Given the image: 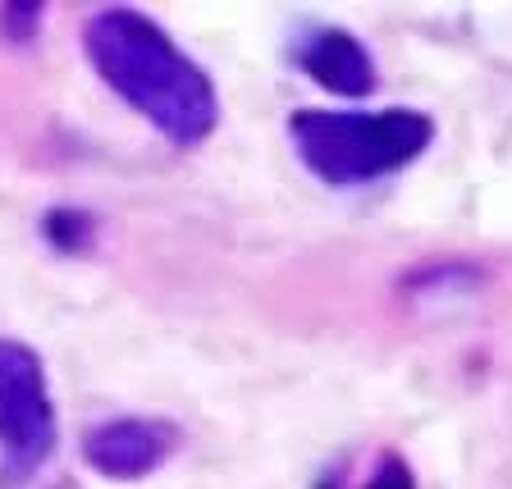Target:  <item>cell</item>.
I'll return each instance as SVG.
<instances>
[{
	"mask_svg": "<svg viewBox=\"0 0 512 489\" xmlns=\"http://www.w3.org/2000/svg\"><path fill=\"white\" fill-rule=\"evenodd\" d=\"M37 23H42V5H5L0 10V28H5L10 42H28Z\"/></svg>",
	"mask_w": 512,
	"mask_h": 489,
	"instance_id": "8",
	"label": "cell"
},
{
	"mask_svg": "<svg viewBox=\"0 0 512 489\" xmlns=\"http://www.w3.org/2000/svg\"><path fill=\"white\" fill-rule=\"evenodd\" d=\"M179 448V430L156 416H119L87 430L83 458L96 476L106 480H142L170 462Z\"/></svg>",
	"mask_w": 512,
	"mask_h": 489,
	"instance_id": "4",
	"label": "cell"
},
{
	"mask_svg": "<svg viewBox=\"0 0 512 489\" xmlns=\"http://www.w3.org/2000/svg\"><path fill=\"white\" fill-rule=\"evenodd\" d=\"M46 234H51V243H60L64 252H74V247L87 243L92 224H87L83 211H51L46 215Z\"/></svg>",
	"mask_w": 512,
	"mask_h": 489,
	"instance_id": "7",
	"label": "cell"
},
{
	"mask_svg": "<svg viewBox=\"0 0 512 489\" xmlns=\"http://www.w3.org/2000/svg\"><path fill=\"white\" fill-rule=\"evenodd\" d=\"M330 489H416V480H412V471H407V462L403 458H394V453H384L380 462L371 467V476L366 480H352V485H330Z\"/></svg>",
	"mask_w": 512,
	"mask_h": 489,
	"instance_id": "6",
	"label": "cell"
},
{
	"mask_svg": "<svg viewBox=\"0 0 512 489\" xmlns=\"http://www.w3.org/2000/svg\"><path fill=\"white\" fill-rule=\"evenodd\" d=\"M60 444L55 398L42 357L19 339H0V467L28 480L51 462Z\"/></svg>",
	"mask_w": 512,
	"mask_h": 489,
	"instance_id": "3",
	"label": "cell"
},
{
	"mask_svg": "<svg viewBox=\"0 0 512 489\" xmlns=\"http://www.w3.org/2000/svg\"><path fill=\"white\" fill-rule=\"evenodd\" d=\"M298 69L311 78L316 87L343 96V101H362L375 92V60L352 32L343 28H316L293 46Z\"/></svg>",
	"mask_w": 512,
	"mask_h": 489,
	"instance_id": "5",
	"label": "cell"
},
{
	"mask_svg": "<svg viewBox=\"0 0 512 489\" xmlns=\"http://www.w3.org/2000/svg\"><path fill=\"white\" fill-rule=\"evenodd\" d=\"M298 160L330 188H366L407 170L435 142V119L421 110H298L288 119Z\"/></svg>",
	"mask_w": 512,
	"mask_h": 489,
	"instance_id": "2",
	"label": "cell"
},
{
	"mask_svg": "<svg viewBox=\"0 0 512 489\" xmlns=\"http://www.w3.org/2000/svg\"><path fill=\"white\" fill-rule=\"evenodd\" d=\"M83 51L96 78L174 147H197L215 133L220 92L211 74L183 55L156 19L128 5H101L83 23Z\"/></svg>",
	"mask_w": 512,
	"mask_h": 489,
	"instance_id": "1",
	"label": "cell"
}]
</instances>
